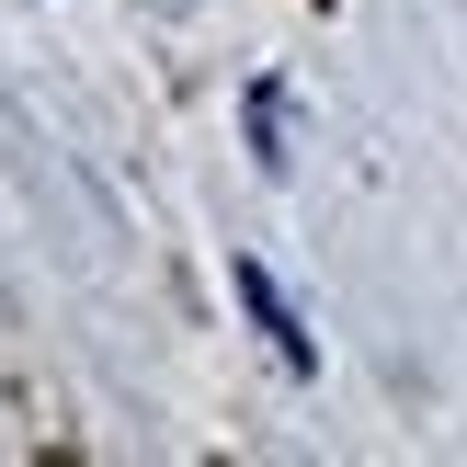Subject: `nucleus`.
<instances>
[{
    "label": "nucleus",
    "mask_w": 467,
    "mask_h": 467,
    "mask_svg": "<svg viewBox=\"0 0 467 467\" xmlns=\"http://www.w3.org/2000/svg\"><path fill=\"white\" fill-rule=\"evenodd\" d=\"M228 285H240V308L263 319V342H274V365H285V377H308V365H319V342L296 331V308H285V285H274L263 263H228Z\"/></svg>",
    "instance_id": "1"
},
{
    "label": "nucleus",
    "mask_w": 467,
    "mask_h": 467,
    "mask_svg": "<svg viewBox=\"0 0 467 467\" xmlns=\"http://www.w3.org/2000/svg\"><path fill=\"white\" fill-rule=\"evenodd\" d=\"M251 137H263V160L285 171V91H251Z\"/></svg>",
    "instance_id": "2"
}]
</instances>
